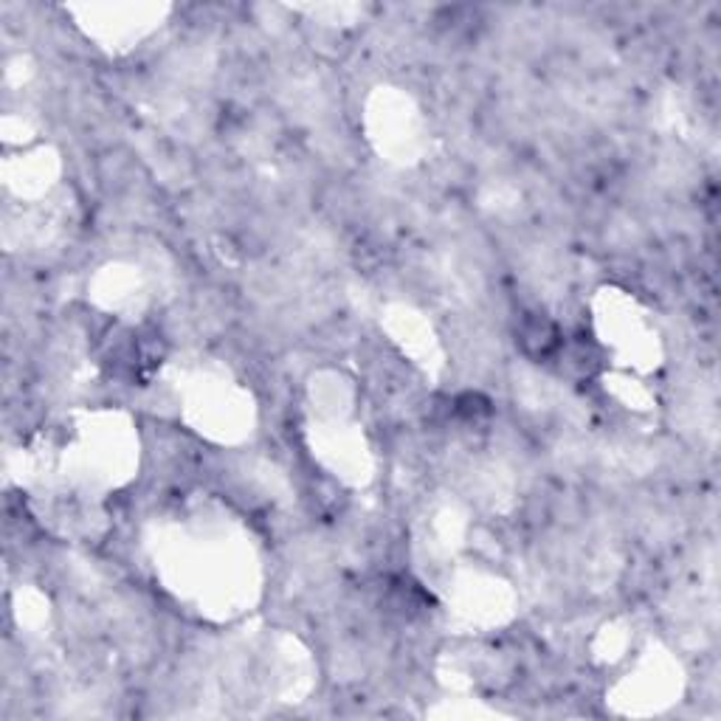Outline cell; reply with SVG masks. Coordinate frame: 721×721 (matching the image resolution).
<instances>
[{
  "instance_id": "1",
  "label": "cell",
  "mask_w": 721,
  "mask_h": 721,
  "mask_svg": "<svg viewBox=\"0 0 721 721\" xmlns=\"http://www.w3.org/2000/svg\"><path fill=\"white\" fill-rule=\"evenodd\" d=\"M522 341L527 344L530 352L535 355H547L558 347V332L550 322L544 319H530L522 330Z\"/></svg>"
}]
</instances>
